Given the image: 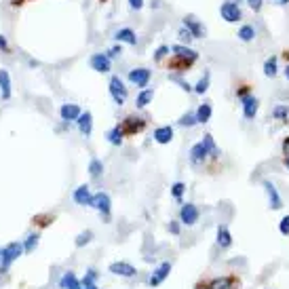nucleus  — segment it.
I'll return each instance as SVG.
<instances>
[{
	"instance_id": "09e8293b",
	"label": "nucleus",
	"mask_w": 289,
	"mask_h": 289,
	"mask_svg": "<svg viewBox=\"0 0 289 289\" xmlns=\"http://www.w3.org/2000/svg\"><path fill=\"white\" fill-rule=\"evenodd\" d=\"M262 2H264V0H247V4H249V9H251L253 13H258L260 9H262Z\"/></svg>"
},
{
	"instance_id": "a878e982",
	"label": "nucleus",
	"mask_w": 289,
	"mask_h": 289,
	"mask_svg": "<svg viewBox=\"0 0 289 289\" xmlns=\"http://www.w3.org/2000/svg\"><path fill=\"white\" fill-rule=\"evenodd\" d=\"M97 279H100V272H97L95 268H89L87 272H84V277L80 279L82 289H100V285H97Z\"/></svg>"
},
{
	"instance_id": "ddd939ff",
	"label": "nucleus",
	"mask_w": 289,
	"mask_h": 289,
	"mask_svg": "<svg viewBox=\"0 0 289 289\" xmlns=\"http://www.w3.org/2000/svg\"><path fill=\"white\" fill-rule=\"evenodd\" d=\"M13 97V80L6 68H0V100L9 102Z\"/></svg>"
},
{
	"instance_id": "f8f14e48",
	"label": "nucleus",
	"mask_w": 289,
	"mask_h": 289,
	"mask_svg": "<svg viewBox=\"0 0 289 289\" xmlns=\"http://www.w3.org/2000/svg\"><path fill=\"white\" fill-rule=\"evenodd\" d=\"M72 199H74L76 205H80V207H91V201H93V192H91V186H89V184H80V186L72 192Z\"/></svg>"
},
{
	"instance_id": "0eeeda50",
	"label": "nucleus",
	"mask_w": 289,
	"mask_h": 289,
	"mask_svg": "<svg viewBox=\"0 0 289 289\" xmlns=\"http://www.w3.org/2000/svg\"><path fill=\"white\" fill-rule=\"evenodd\" d=\"M220 15L228 21V24H236V21L243 19V13H241V6L235 0H226V2H222L220 6Z\"/></svg>"
},
{
	"instance_id": "4c0bfd02",
	"label": "nucleus",
	"mask_w": 289,
	"mask_h": 289,
	"mask_svg": "<svg viewBox=\"0 0 289 289\" xmlns=\"http://www.w3.org/2000/svg\"><path fill=\"white\" fill-rule=\"evenodd\" d=\"M184 192H186V184H184V182H175V184L171 186V196L178 203H182V196H184Z\"/></svg>"
},
{
	"instance_id": "5fc2aeb1",
	"label": "nucleus",
	"mask_w": 289,
	"mask_h": 289,
	"mask_svg": "<svg viewBox=\"0 0 289 289\" xmlns=\"http://www.w3.org/2000/svg\"><path fill=\"white\" fill-rule=\"evenodd\" d=\"M285 79L289 80V63H287V68H285Z\"/></svg>"
},
{
	"instance_id": "cd10ccee",
	"label": "nucleus",
	"mask_w": 289,
	"mask_h": 289,
	"mask_svg": "<svg viewBox=\"0 0 289 289\" xmlns=\"http://www.w3.org/2000/svg\"><path fill=\"white\" fill-rule=\"evenodd\" d=\"M171 51L173 55H180V57H188V59H199V53L194 51V49H190L188 45H173L171 47Z\"/></svg>"
},
{
	"instance_id": "f03ea898",
	"label": "nucleus",
	"mask_w": 289,
	"mask_h": 289,
	"mask_svg": "<svg viewBox=\"0 0 289 289\" xmlns=\"http://www.w3.org/2000/svg\"><path fill=\"white\" fill-rule=\"evenodd\" d=\"M241 287V279L236 274H226V277H213V279H203L196 289H238Z\"/></svg>"
},
{
	"instance_id": "72a5a7b5",
	"label": "nucleus",
	"mask_w": 289,
	"mask_h": 289,
	"mask_svg": "<svg viewBox=\"0 0 289 289\" xmlns=\"http://www.w3.org/2000/svg\"><path fill=\"white\" fill-rule=\"evenodd\" d=\"M93 236H95V235H93V230H82L80 235L74 238V245H76L79 249H82V247H87V245H89L91 241H93Z\"/></svg>"
},
{
	"instance_id": "4be33fe9",
	"label": "nucleus",
	"mask_w": 289,
	"mask_h": 289,
	"mask_svg": "<svg viewBox=\"0 0 289 289\" xmlns=\"http://www.w3.org/2000/svg\"><path fill=\"white\" fill-rule=\"evenodd\" d=\"M194 59H188V57H180V55H173L167 63V70H173V72H186V70L192 68Z\"/></svg>"
},
{
	"instance_id": "a211bd4d",
	"label": "nucleus",
	"mask_w": 289,
	"mask_h": 289,
	"mask_svg": "<svg viewBox=\"0 0 289 289\" xmlns=\"http://www.w3.org/2000/svg\"><path fill=\"white\" fill-rule=\"evenodd\" d=\"M184 27L190 32V36L192 38H203L205 36V26H203L194 15H186L184 17Z\"/></svg>"
},
{
	"instance_id": "c9c22d12",
	"label": "nucleus",
	"mask_w": 289,
	"mask_h": 289,
	"mask_svg": "<svg viewBox=\"0 0 289 289\" xmlns=\"http://www.w3.org/2000/svg\"><path fill=\"white\" fill-rule=\"evenodd\" d=\"M277 57H268L264 61V74L268 76V79H274L277 76V72H279V68H277Z\"/></svg>"
},
{
	"instance_id": "864d4df0",
	"label": "nucleus",
	"mask_w": 289,
	"mask_h": 289,
	"mask_svg": "<svg viewBox=\"0 0 289 289\" xmlns=\"http://www.w3.org/2000/svg\"><path fill=\"white\" fill-rule=\"evenodd\" d=\"M283 57H285V61L289 63V51H283Z\"/></svg>"
},
{
	"instance_id": "f704fd0d",
	"label": "nucleus",
	"mask_w": 289,
	"mask_h": 289,
	"mask_svg": "<svg viewBox=\"0 0 289 289\" xmlns=\"http://www.w3.org/2000/svg\"><path fill=\"white\" fill-rule=\"evenodd\" d=\"M236 36L241 38L243 42H251L253 38H256V27L253 26H241V30H238Z\"/></svg>"
},
{
	"instance_id": "ea45409f",
	"label": "nucleus",
	"mask_w": 289,
	"mask_h": 289,
	"mask_svg": "<svg viewBox=\"0 0 289 289\" xmlns=\"http://www.w3.org/2000/svg\"><path fill=\"white\" fill-rule=\"evenodd\" d=\"M53 220H55V217L53 215H36V217H34V220H32V224H36V226H40V228H47V226H51V224H53Z\"/></svg>"
},
{
	"instance_id": "a19ab883",
	"label": "nucleus",
	"mask_w": 289,
	"mask_h": 289,
	"mask_svg": "<svg viewBox=\"0 0 289 289\" xmlns=\"http://www.w3.org/2000/svg\"><path fill=\"white\" fill-rule=\"evenodd\" d=\"M169 51H171V47H169V45H160L157 49V53H154V61H163L169 55Z\"/></svg>"
},
{
	"instance_id": "c85d7f7f",
	"label": "nucleus",
	"mask_w": 289,
	"mask_h": 289,
	"mask_svg": "<svg viewBox=\"0 0 289 289\" xmlns=\"http://www.w3.org/2000/svg\"><path fill=\"white\" fill-rule=\"evenodd\" d=\"M38 243H40V235L38 232H30V235L21 241V245H24V253H34V249L38 247Z\"/></svg>"
},
{
	"instance_id": "b1692460",
	"label": "nucleus",
	"mask_w": 289,
	"mask_h": 289,
	"mask_svg": "<svg viewBox=\"0 0 289 289\" xmlns=\"http://www.w3.org/2000/svg\"><path fill=\"white\" fill-rule=\"evenodd\" d=\"M217 247L220 249L232 247V232L228 226H217Z\"/></svg>"
},
{
	"instance_id": "6e6552de",
	"label": "nucleus",
	"mask_w": 289,
	"mask_h": 289,
	"mask_svg": "<svg viewBox=\"0 0 289 289\" xmlns=\"http://www.w3.org/2000/svg\"><path fill=\"white\" fill-rule=\"evenodd\" d=\"M169 274H171V262H163V264H158L157 268L152 270L150 279H148V285H150V287H158V285H163L165 281L169 279Z\"/></svg>"
},
{
	"instance_id": "f257e3e1",
	"label": "nucleus",
	"mask_w": 289,
	"mask_h": 289,
	"mask_svg": "<svg viewBox=\"0 0 289 289\" xmlns=\"http://www.w3.org/2000/svg\"><path fill=\"white\" fill-rule=\"evenodd\" d=\"M24 256V245L21 241H11L0 249V274H6L11 270V266Z\"/></svg>"
},
{
	"instance_id": "9d476101",
	"label": "nucleus",
	"mask_w": 289,
	"mask_h": 289,
	"mask_svg": "<svg viewBox=\"0 0 289 289\" xmlns=\"http://www.w3.org/2000/svg\"><path fill=\"white\" fill-rule=\"evenodd\" d=\"M108 272H112V274H116V277H123V279H133L137 274V268L133 264H129V262H112L110 266H108Z\"/></svg>"
},
{
	"instance_id": "e433bc0d",
	"label": "nucleus",
	"mask_w": 289,
	"mask_h": 289,
	"mask_svg": "<svg viewBox=\"0 0 289 289\" xmlns=\"http://www.w3.org/2000/svg\"><path fill=\"white\" fill-rule=\"evenodd\" d=\"M272 116L277 118V121H287V118H289V105H287V104H279V105H274Z\"/></svg>"
},
{
	"instance_id": "6ab92c4d",
	"label": "nucleus",
	"mask_w": 289,
	"mask_h": 289,
	"mask_svg": "<svg viewBox=\"0 0 289 289\" xmlns=\"http://www.w3.org/2000/svg\"><path fill=\"white\" fill-rule=\"evenodd\" d=\"M57 287H59V289H82V283H80V279L76 277V272L66 270V272H63L61 277H59Z\"/></svg>"
},
{
	"instance_id": "1a4fd4ad",
	"label": "nucleus",
	"mask_w": 289,
	"mask_h": 289,
	"mask_svg": "<svg viewBox=\"0 0 289 289\" xmlns=\"http://www.w3.org/2000/svg\"><path fill=\"white\" fill-rule=\"evenodd\" d=\"M127 79H129L131 84H135V87L146 89L152 79V72L148 68H133V70H129V76H127Z\"/></svg>"
},
{
	"instance_id": "bb28decb",
	"label": "nucleus",
	"mask_w": 289,
	"mask_h": 289,
	"mask_svg": "<svg viewBox=\"0 0 289 289\" xmlns=\"http://www.w3.org/2000/svg\"><path fill=\"white\" fill-rule=\"evenodd\" d=\"M152 100H154V89H142L139 91V95L135 97V105L139 110H144V108H148V105L152 104Z\"/></svg>"
},
{
	"instance_id": "79ce46f5",
	"label": "nucleus",
	"mask_w": 289,
	"mask_h": 289,
	"mask_svg": "<svg viewBox=\"0 0 289 289\" xmlns=\"http://www.w3.org/2000/svg\"><path fill=\"white\" fill-rule=\"evenodd\" d=\"M251 95V87H249V84H241V87H238L236 89V97H238V100H245V97H249Z\"/></svg>"
},
{
	"instance_id": "dca6fc26",
	"label": "nucleus",
	"mask_w": 289,
	"mask_h": 289,
	"mask_svg": "<svg viewBox=\"0 0 289 289\" xmlns=\"http://www.w3.org/2000/svg\"><path fill=\"white\" fill-rule=\"evenodd\" d=\"M173 135H175L173 127H171V125H163V127H157V129H154L152 139H154L157 144H160V146H167V144H171Z\"/></svg>"
},
{
	"instance_id": "2f4dec72",
	"label": "nucleus",
	"mask_w": 289,
	"mask_h": 289,
	"mask_svg": "<svg viewBox=\"0 0 289 289\" xmlns=\"http://www.w3.org/2000/svg\"><path fill=\"white\" fill-rule=\"evenodd\" d=\"M89 175L93 180H100L102 175H104V163L97 157H93V158L89 160Z\"/></svg>"
},
{
	"instance_id": "aec40b11",
	"label": "nucleus",
	"mask_w": 289,
	"mask_h": 289,
	"mask_svg": "<svg viewBox=\"0 0 289 289\" xmlns=\"http://www.w3.org/2000/svg\"><path fill=\"white\" fill-rule=\"evenodd\" d=\"M207 157H209V152L205 150V146H203L201 142L190 148V165H192V167L203 165L207 160Z\"/></svg>"
},
{
	"instance_id": "7ed1b4c3",
	"label": "nucleus",
	"mask_w": 289,
	"mask_h": 289,
	"mask_svg": "<svg viewBox=\"0 0 289 289\" xmlns=\"http://www.w3.org/2000/svg\"><path fill=\"white\" fill-rule=\"evenodd\" d=\"M118 127L123 129L125 137H133V135H137V133H142L146 129V118L137 116V114H129V116L123 118V123Z\"/></svg>"
},
{
	"instance_id": "20e7f679",
	"label": "nucleus",
	"mask_w": 289,
	"mask_h": 289,
	"mask_svg": "<svg viewBox=\"0 0 289 289\" xmlns=\"http://www.w3.org/2000/svg\"><path fill=\"white\" fill-rule=\"evenodd\" d=\"M91 207H93L105 222L110 220V213H112V199H110L108 192H102V190H100V192H95V194H93V201H91Z\"/></svg>"
},
{
	"instance_id": "de8ad7c7",
	"label": "nucleus",
	"mask_w": 289,
	"mask_h": 289,
	"mask_svg": "<svg viewBox=\"0 0 289 289\" xmlns=\"http://www.w3.org/2000/svg\"><path fill=\"white\" fill-rule=\"evenodd\" d=\"M0 51L2 53H9L11 51V47H9V40H6L4 34H0Z\"/></svg>"
},
{
	"instance_id": "4d7b16f0",
	"label": "nucleus",
	"mask_w": 289,
	"mask_h": 289,
	"mask_svg": "<svg viewBox=\"0 0 289 289\" xmlns=\"http://www.w3.org/2000/svg\"><path fill=\"white\" fill-rule=\"evenodd\" d=\"M289 2V0H281V4H287Z\"/></svg>"
},
{
	"instance_id": "8fccbe9b",
	"label": "nucleus",
	"mask_w": 289,
	"mask_h": 289,
	"mask_svg": "<svg viewBox=\"0 0 289 289\" xmlns=\"http://www.w3.org/2000/svg\"><path fill=\"white\" fill-rule=\"evenodd\" d=\"M129 6L133 11H139L144 6V0H129Z\"/></svg>"
},
{
	"instance_id": "5701e85b",
	"label": "nucleus",
	"mask_w": 289,
	"mask_h": 289,
	"mask_svg": "<svg viewBox=\"0 0 289 289\" xmlns=\"http://www.w3.org/2000/svg\"><path fill=\"white\" fill-rule=\"evenodd\" d=\"M114 38H116V42H125V45H131V47L137 45V34L133 32L131 27H121V30L114 34Z\"/></svg>"
},
{
	"instance_id": "c03bdc74",
	"label": "nucleus",
	"mask_w": 289,
	"mask_h": 289,
	"mask_svg": "<svg viewBox=\"0 0 289 289\" xmlns=\"http://www.w3.org/2000/svg\"><path fill=\"white\" fill-rule=\"evenodd\" d=\"M279 232H281L283 236H287V235H289V215H285L283 220L279 222Z\"/></svg>"
},
{
	"instance_id": "2eb2a0df",
	"label": "nucleus",
	"mask_w": 289,
	"mask_h": 289,
	"mask_svg": "<svg viewBox=\"0 0 289 289\" xmlns=\"http://www.w3.org/2000/svg\"><path fill=\"white\" fill-rule=\"evenodd\" d=\"M80 114H82V110L79 104H61V108H59V116L63 123H76V118Z\"/></svg>"
},
{
	"instance_id": "f3484780",
	"label": "nucleus",
	"mask_w": 289,
	"mask_h": 289,
	"mask_svg": "<svg viewBox=\"0 0 289 289\" xmlns=\"http://www.w3.org/2000/svg\"><path fill=\"white\" fill-rule=\"evenodd\" d=\"M76 127H79L82 137H91V133H93V114H91L89 110H84L82 114L76 118Z\"/></svg>"
},
{
	"instance_id": "3c124183",
	"label": "nucleus",
	"mask_w": 289,
	"mask_h": 289,
	"mask_svg": "<svg viewBox=\"0 0 289 289\" xmlns=\"http://www.w3.org/2000/svg\"><path fill=\"white\" fill-rule=\"evenodd\" d=\"M173 80H175V82H178V84H180V87H182V89H184V91H186V93H188V91H192V87H190V84H188V82H184V80H180V79H175V76H173Z\"/></svg>"
},
{
	"instance_id": "423d86ee",
	"label": "nucleus",
	"mask_w": 289,
	"mask_h": 289,
	"mask_svg": "<svg viewBox=\"0 0 289 289\" xmlns=\"http://www.w3.org/2000/svg\"><path fill=\"white\" fill-rule=\"evenodd\" d=\"M199 217H201V211H199V207H196L194 203H182L180 224H184V226H194V224L199 222Z\"/></svg>"
},
{
	"instance_id": "a18cd8bd",
	"label": "nucleus",
	"mask_w": 289,
	"mask_h": 289,
	"mask_svg": "<svg viewBox=\"0 0 289 289\" xmlns=\"http://www.w3.org/2000/svg\"><path fill=\"white\" fill-rule=\"evenodd\" d=\"M169 232H171V235H175V236H178L180 235V232H182V226H180V220L178 222H175V220H171V222H169Z\"/></svg>"
},
{
	"instance_id": "603ef678",
	"label": "nucleus",
	"mask_w": 289,
	"mask_h": 289,
	"mask_svg": "<svg viewBox=\"0 0 289 289\" xmlns=\"http://www.w3.org/2000/svg\"><path fill=\"white\" fill-rule=\"evenodd\" d=\"M283 154H285V158L289 157V135L283 139Z\"/></svg>"
},
{
	"instance_id": "37998d69",
	"label": "nucleus",
	"mask_w": 289,
	"mask_h": 289,
	"mask_svg": "<svg viewBox=\"0 0 289 289\" xmlns=\"http://www.w3.org/2000/svg\"><path fill=\"white\" fill-rule=\"evenodd\" d=\"M121 53H123V47H121V45H114L105 55H108L110 61H112V59H118V57H121Z\"/></svg>"
},
{
	"instance_id": "9b49d317",
	"label": "nucleus",
	"mask_w": 289,
	"mask_h": 289,
	"mask_svg": "<svg viewBox=\"0 0 289 289\" xmlns=\"http://www.w3.org/2000/svg\"><path fill=\"white\" fill-rule=\"evenodd\" d=\"M89 66H91V70H95V72L105 74V72H110L112 70V61H110V57L105 53H93L89 57Z\"/></svg>"
},
{
	"instance_id": "6e6d98bb",
	"label": "nucleus",
	"mask_w": 289,
	"mask_h": 289,
	"mask_svg": "<svg viewBox=\"0 0 289 289\" xmlns=\"http://www.w3.org/2000/svg\"><path fill=\"white\" fill-rule=\"evenodd\" d=\"M283 163H285V167H287V169H289V157H287V158H285V160H283Z\"/></svg>"
},
{
	"instance_id": "7c9ffc66",
	"label": "nucleus",
	"mask_w": 289,
	"mask_h": 289,
	"mask_svg": "<svg viewBox=\"0 0 289 289\" xmlns=\"http://www.w3.org/2000/svg\"><path fill=\"white\" fill-rule=\"evenodd\" d=\"M201 144L205 146V150L209 152L211 158H217V157H220V150H217V146H215L213 135H211V133H205V135H203V142H201Z\"/></svg>"
},
{
	"instance_id": "4468645a",
	"label": "nucleus",
	"mask_w": 289,
	"mask_h": 289,
	"mask_svg": "<svg viewBox=\"0 0 289 289\" xmlns=\"http://www.w3.org/2000/svg\"><path fill=\"white\" fill-rule=\"evenodd\" d=\"M262 186H264V190H266V196H268L270 209H281V207H283V199H281V194H279L277 186H274L270 180H264V182H262Z\"/></svg>"
},
{
	"instance_id": "c756f323",
	"label": "nucleus",
	"mask_w": 289,
	"mask_h": 289,
	"mask_svg": "<svg viewBox=\"0 0 289 289\" xmlns=\"http://www.w3.org/2000/svg\"><path fill=\"white\" fill-rule=\"evenodd\" d=\"M105 137H108V142L112 144V146H123V142H125V133H123V129L121 127H112V129L105 133Z\"/></svg>"
},
{
	"instance_id": "393cba45",
	"label": "nucleus",
	"mask_w": 289,
	"mask_h": 289,
	"mask_svg": "<svg viewBox=\"0 0 289 289\" xmlns=\"http://www.w3.org/2000/svg\"><path fill=\"white\" fill-rule=\"evenodd\" d=\"M211 114H213V110H211V104H201L199 108L194 110V116H196V125H205L211 121Z\"/></svg>"
},
{
	"instance_id": "39448f33",
	"label": "nucleus",
	"mask_w": 289,
	"mask_h": 289,
	"mask_svg": "<svg viewBox=\"0 0 289 289\" xmlns=\"http://www.w3.org/2000/svg\"><path fill=\"white\" fill-rule=\"evenodd\" d=\"M108 91L112 95V100H114L116 105H123L127 102V87L121 76H112L110 82H108Z\"/></svg>"
},
{
	"instance_id": "412c9836",
	"label": "nucleus",
	"mask_w": 289,
	"mask_h": 289,
	"mask_svg": "<svg viewBox=\"0 0 289 289\" xmlns=\"http://www.w3.org/2000/svg\"><path fill=\"white\" fill-rule=\"evenodd\" d=\"M258 110H260V100L258 97H245L243 100V116L247 118V121H253V118L258 116Z\"/></svg>"
},
{
	"instance_id": "58836bf2",
	"label": "nucleus",
	"mask_w": 289,
	"mask_h": 289,
	"mask_svg": "<svg viewBox=\"0 0 289 289\" xmlns=\"http://www.w3.org/2000/svg\"><path fill=\"white\" fill-rule=\"evenodd\" d=\"M178 125H180V127H186V129L194 127V125H196L194 112H186V114H182V116H180V121H178Z\"/></svg>"
},
{
	"instance_id": "49530a36",
	"label": "nucleus",
	"mask_w": 289,
	"mask_h": 289,
	"mask_svg": "<svg viewBox=\"0 0 289 289\" xmlns=\"http://www.w3.org/2000/svg\"><path fill=\"white\" fill-rule=\"evenodd\" d=\"M178 36H180V40H182V42H186V45H188L190 40H192V36H190V32L186 30V27H182V30L178 32Z\"/></svg>"
},
{
	"instance_id": "473e14b6",
	"label": "nucleus",
	"mask_w": 289,
	"mask_h": 289,
	"mask_svg": "<svg viewBox=\"0 0 289 289\" xmlns=\"http://www.w3.org/2000/svg\"><path fill=\"white\" fill-rule=\"evenodd\" d=\"M209 80H211V74L205 72V74H203L201 79H199V82H196L194 87H192V91H194V93H199V95H205L207 91H209Z\"/></svg>"
}]
</instances>
